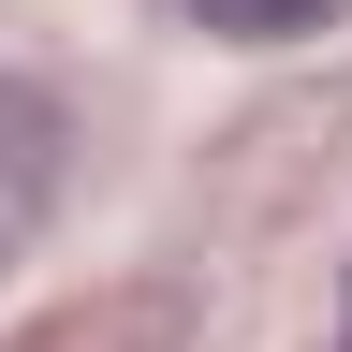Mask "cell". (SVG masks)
<instances>
[{"label":"cell","instance_id":"obj_3","mask_svg":"<svg viewBox=\"0 0 352 352\" xmlns=\"http://www.w3.org/2000/svg\"><path fill=\"white\" fill-rule=\"evenodd\" d=\"M338 352H352V294H338Z\"/></svg>","mask_w":352,"mask_h":352},{"label":"cell","instance_id":"obj_1","mask_svg":"<svg viewBox=\"0 0 352 352\" xmlns=\"http://www.w3.org/2000/svg\"><path fill=\"white\" fill-rule=\"evenodd\" d=\"M59 162H74V118L44 103L30 74H0V264L30 250V220L59 206Z\"/></svg>","mask_w":352,"mask_h":352},{"label":"cell","instance_id":"obj_2","mask_svg":"<svg viewBox=\"0 0 352 352\" xmlns=\"http://www.w3.org/2000/svg\"><path fill=\"white\" fill-rule=\"evenodd\" d=\"M191 15H206L220 44H294V30H338L352 0H191Z\"/></svg>","mask_w":352,"mask_h":352}]
</instances>
